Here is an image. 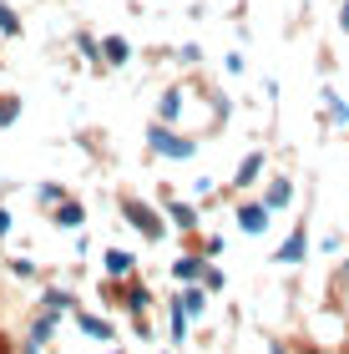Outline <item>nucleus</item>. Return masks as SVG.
<instances>
[{
  "mask_svg": "<svg viewBox=\"0 0 349 354\" xmlns=\"http://www.w3.org/2000/svg\"><path fill=\"white\" fill-rule=\"evenodd\" d=\"M122 218H126V223H132V228H137L142 238H152V243H157V238H162V233H167V223H162V218H157V207H147V203H142V198H122Z\"/></svg>",
  "mask_w": 349,
  "mask_h": 354,
  "instance_id": "nucleus-2",
  "label": "nucleus"
},
{
  "mask_svg": "<svg viewBox=\"0 0 349 354\" xmlns=\"http://www.w3.org/2000/svg\"><path fill=\"white\" fill-rule=\"evenodd\" d=\"M106 273H117V279H122V273H132V253H122V248H112V253H106Z\"/></svg>",
  "mask_w": 349,
  "mask_h": 354,
  "instance_id": "nucleus-16",
  "label": "nucleus"
},
{
  "mask_svg": "<svg viewBox=\"0 0 349 354\" xmlns=\"http://www.w3.org/2000/svg\"><path fill=\"white\" fill-rule=\"evenodd\" d=\"M208 273V253H182V259H172V279H182V283H193Z\"/></svg>",
  "mask_w": 349,
  "mask_h": 354,
  "instance_id": "nucleus-5",
  "label": "nucleus"
},
{
  "mask_svg": "<svg viewBox=\"0 0 349 354\" xmlns=\"http://www.w3.org/2000/svg\"><path fill=\"white\" fill-rule=\"evenodd\" d=\"M10 223H15V213H10V207H0V238L10 233Z\"/></svg>",
  "mask_w": 349,
  "mask_h": 354,
  "instance_id": "nucleus-23",
  "label": "nucleus"
},
{
  "mask_svg": "<svg viewBox=\"0 0 349 354\" xmlns=\"http://www.w3.org/2000/svg\"><path fill=\"white\" fill-rule=\"evenodd\" d=\"M51 218L61 223V228H82V223H86V207L66 198V203H61V207H51Z\"/></svg>",
  "mask_w": 349,
  "mask_h": 354,
  "instance_id": "nucleus-12",
  "label": "nucleus"
},
{
  "mask_svg": "<svg viewBox=\"0 0 349 354\" xmlns=\"http://www.w3.org/2000/svg\"><path fill=\"white\" fill-rule=\"evenodd\" d=\"M15 111H21V102H10V96H6V102H0V127H10Z\"/></svg>",
  "mask_w": 349,
  "mask_h": 354,
  "instance_id": "nucleus-21",
  "label": "nucleus"
},
{
  "mask_svg": "<svg viewBox=\"0 0 349 354\" xmlns=\"http://www.w3.org/2000/svg\"><path fill=\"white\" fill-rule=\"evenodd\" d=\"M268 354H283V344H274V349H268Z\"/></svg>",
  "mask_w": 349,
  "mask_h": 354,
  "instance_id": "nucleus-26",
  "label": "nucleus"
},
{
  "mask_svg": "<svg viewBox=\"0 0 349 354\" xmlns=\"http://www.w3.org/2000/svg\"><path fill=\"white\" fill-rule=\"evenodd\" d=\"M142 142H147V152L162 157V162H193V157H198V142L187 132H172V122H162V117L142 132Z\"/></svg>",
  "mask_w": 349,
  "mask_h": 354,
  "instance_id": "nucleus-1",
  "label": "nucleus"
},
{
  "mask_svg": "<svg viewBox=\"0 0 349 354\" xmlns=\"http://www.w3.org/2000/svg\"><path fill=\"white\" fill-rule=\"evenodd\" d=\"M76 51H82V61H86V66H106V56H102V41L97 36H76Z\"/></svg>",
  "mask_w": 349,
  "mask_h": 354,
  "instance_id": "nucleus-13",
  "label": "nucleus"
},
{
  "mask_svg": "<svg viewBox=\"0 0 349 354\" xmlns=\"http://www.w3.org/2000/svg\"><path fill=\"white\" fill-rule=\"evenodd\" d=\"M182 111H187V91H182V86H167L162 102H157V117H162V122H178Z\"/></svg>",
  "mask_w": 349,
  "mask_h": 354,
  "instance_id": "nucleus-9",
  "label": "nucleus"
},
{
  "mask_svg": "<svg viewBox=\"0 0 349 354\" xmlns=\"http://www.w3.org/2000/svg\"><path fill=\"white\" fill-rule=\"evenodd\" d=\"M202 294H208V288H193V283H187V288H182V294H178V304H182V309H187V314H202V304H208V299H202Z\"/></svg>",
  "mask_w": 349,
  "mask_h": 354,
  "instance_id": "nucleus-15",
  "label": "nucleus"
},
{
  "mask_svg": "<svg viewBox=\"0 0 349 354\" xmlns=\"http://www.w3.org/2000/svg\"><path fill=\"white\" fill-rule=\"evenodd\" d=\"M102 56H106V66H126V61H132V41H126V36H106Z\"/></svg>",
  "mask_w": 349,
  "mask_h": 354,
  "instance_id": "nucleus-10",
  "label": "nucleus"
},
{
  "mask_svg": "<svg viewBox=\"0 0 349 354\" xmlns=\"http://www.w3.org/2000/svg\"><path fill=\"white\" fill-rule=\"evenodd\" d=\"M36 198H41V203H66V192H61L56 183H41V187H36Z\"/></svg>",
  "mask_w": 349,
  "mask_h": 354,
  "instance_id": "nucleus-20",
  "label": "nucleus"
},
{
  "mask_svg": "<svg viewBox=\"0 0 349 354\" xmlns=\"http://www.w3.org/2000/svg\"><path fill=\"white\" fill-rule=\"evenodd\" d=\"M339 26L349 30V0H344V6H339Z\"/></svg>",
  "mask_w": 349,
  "mask_h": 354,
  "instance_id": "nucleus-24",
  "label": "nucleus"
},
{
  "mask_svg": "<svg viewBox=\"0 0 349 354\" xmlns=\"http://www.w3.org/2000/svg\"><path fill=\"white\" fill-rule=\"evenodd\" d=\"M82 334H91V339H112V324H106V319H82Z\"/></svg>",
  "mask_w": 349,
  "mask_h": 354,
  "instance_id": "nucleus-19",
  "label": "nucleus"
},
{
  "mask_svg": "<svg viewBox=\"0 0 349 354\" xmlns=\"http://www.w3.org/2000/svg\"><path fill=\"white\" fill-rule=\"evenodd\" d=\"M122 299H126V309H132L137 319L147 314V304H152V294H147V288H142V283H126V294H122Z\"/></svg>",
  "mask_w": 349,
  "mask_h": 354,
  "instance_id": "nucleus-14",
  "label": "nucleus"
},
{
  "mask_svg": "<svg viewBox=\"0 0 349 354\" xmlns=\"http://www.w3.org/2000/svg\"><path fill=\"white\" fill-rule=\"evenodd\" d=\"M263 167H268V157L263 152H248L243 162H238V172H233V187H253L263 177Z\"/></svg>",
  "mask_w": 349,
  "mask_h": 354,
  "instance_id": "nucleus-6",
  "label": "nucleus"
},
{
  "mask_svg": "<svg viewBox=\"0 0 349 354\" xmlns=\"http://www.w3.org/2000/svg\"><path fill=\"white\" fill-rule=\"evenodd\" d=\"M46 309H51V314H66V309H71V294H66V288H46Z\"/></svg>",
  "mask_w": 349,
  "mask_h": 354,
  "instance_id": "nucleus-18",
  "label": "nucleus"
},
{
  "mask_svg": "<svg viewBox=\"0 0 349 354\" xmlns=\"http://www.w3.org/2000/svg\"><path fill=\"white\" fill-rule=\"evenodd\" d=\"M319 96H324V111H329V122H334V127H349V102H344V96H339L334 86H324Z\"/></svg>",
  "mask_w": 349,
  "mask_h": 354,
  "instance_id": "nucleus-11",
  "label": "nucleus"
},
{
  "mask_svg": "<svg viewBox=\"0 0 349 354\" xmlns=\"http://www.w3.org/2000/svg\"><path fill=\"white\" fill-rule=\"evenodd\" d=\"M167 223H172L178 233H198V207H193V203H178V198H172V203H167Z\"/></svg>",
  "mask_w": 349,
  "mask_h": 354,
  "instance_id": "nucleus-8",
  "label": "nucleus"
},
{
  "mask_svg": "<svg viewBox=\"0 0 349 354\" xmlns=\"http://www.w3.org/2000/svg\"><path fill=\"white\" fill-rule=\"evenodd\" d=\"M304 253H309V228L299 223V228L289 233V243L274 253V263H304Z\"/></svg>",
  "mask_w": 349,
  "mask_h": 354,
  "instance_id": "nucleus-4",
  "label": "nucleus"
},
{
  "mask_svg": "<svg viewBox=\"0 0 349 354\" xmlns=\"http://www.w3.org/2000/svg\"><path fill=\"white\" fill-rule=\"evenodd\" d=\"M233 218H238V228H243L248 238H263L268 223H274V207H268L263 198H243V203L233 207Z\"/></svg>",
  "mask_w": 349,
  "mask_h": 354,
  "instance_id": "nucleus-3",
  "label": "nucleus"
},
{
  "mask_svg": "<svg viewBox=\"0 0 349 354\" xmlns=\"http://www.w3.org/2000/svg\"><path fill=\"white\" fill-rule=\"evenodd\" d=\"M339 283H344V288H349V263H344V273H339Z\"/></svg>",
  "mask_w": 349,
  "mask_h": 354,
  "instance_id": "nucleus-25",
  "label": "nucleus"
},
{
  "mask_svg": "<svg viewBox=\"0 0 349 354\" xmlns=\"http://www.w3.org/2000/svg\"><path fill=\"white\" fill-rule=\"evenodd\" d=\"M0 36H21V15H15L6 0H0Z\"/></svg>",
  "mask_w": 349,
  "mask_h": 354,
  "instance_id": "nucleus-17",
  "label": "nucleus"
},
{
  "mask_svg": "<svg viewBox=\"0 0 349 354\" xmlns=\"http://www.w3.org/2000/svg\"><path fill=\"white\" fill-rule=\"evenodd\" d=\"M10 273H21V279H30V273H36V263H30V259H15V263H10Z\"/></svg>",
  "mask_w": 349,
  "mask_h": 354,
  "instance_id": "nucleus-22",
  "label": "nucleus"
},
{
  "mask_svg": "<svg viewBox=\"0 0 349 354\" xmlns=\"http://www.w3.org/2000/svg\"><path fill=\"white\" fill-rule=\"evenodd\" d=\"M263 203H268V207H289V203H294V177H283V172H279V177H268Z\"/></svg>",
  "mask_w": 349,
  "mask_h": 354,
  "instance_id": "nucleus-7",
  "label": "nucleus"
}]
</instances>
